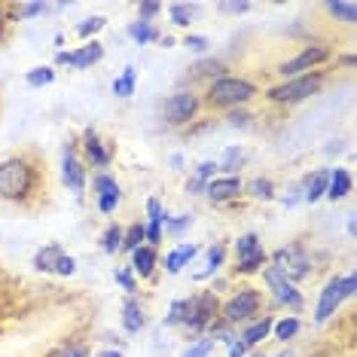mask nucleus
<instances>
[{"label":"nucleus","instance_id":"nucleus-23","mask_svg":"<svg viewBox=\"0 0 357 357\" xmlns=\"http://www.w3.org/2000/svg\"><path fill=\"white\" fill-rule=\"evenodd\" d=\"M126 34L135 46H150V43H159L162 40V31L153 25V22H144V19H135L132 25L126 28Z\"/></svg>","mask_w":357,"mask_h":357},{"label":"nucleus","instance_id":"nucleus-3","mask_svg":"<svg viewBox=\"0 0 357 357\" xmlns=\"http://www.w3.org/2000/svg\"><path fill=\"white\" fill-rule=\"evenodd\" d=\"M324 83H327V70H308L303 77L294 79H281L278 86H272L266 92V98L272 104H281V107H294V104H303L314 95H321Z\"/></svg>","mask_w":357,"mask_h":357},{"label":"nucleus","instance_id":"nucleus-21","mask_svg":"<svg viewBox=\"0 0 357 357\" xmlns=\"http://www.w3.org/2000/svg\"><path fill=\"white\" fill-rule=\"evenodd\" d=\"M220 77H226L223 59L205 55V59H199L196 64H190V79H208V83H214V79H220Z\"/></svg>","mask_w":357,"mask_h":357},{"label":"nucleus","instance_id":"nucleus-31","mask_svg":"<svg viewBox=\"0 0 357 357\" xmlns=\"http://www.w3.org/2000/svg\"><path fill=\"white\" fill-rule=\"evenodd\" d=\"M266 266H269V254H266V248H263V250H257V254L238 259V263L232 266V275H257V272H263Z\"/></svg>","mask_w":357,"mask_h":357},{"label":"nucleus","instance_id":"nucleus-45","mask_svg":"<svg viewBox=\"0 0 357 357\" xmlns=\"http://www.w3.org/2000/svg\"><path fill=\"white\" fill-rule=\"evenodd\" d=\"M250 113L245 110V107H235V110H226V126L229 128H241V132H245V128H250L254 123H250Z\"/></svg>","mask_w":357,"mask_h":357},{"label":"nucleus","instance_id":"nucleus-16","mask_svg":"<svg viewBox=\"0 0 357 357\" xmlns=\"http://www.w3.org/2000/svg\"><path fill=\"white\" fill-rule=\"evenodd\" d=\"M327 181H330V168H314V172H308L303 177L299 196H303L305 205H314V202H321L327 196Z\"/></svg>","mask_w":357,"mask_h":357},{"label":"nucleus","instance_id":"nucleus-17","mask_svg":"<svg viewBox=\"0 0 357 357\" xmlns=\"http://www.w3.org/2000/svg\"><path fill=\"white\" fill-rule=\"evenodd\" d=\"M199 245H192V241H181V245H174L172 250L165 254V263H162V269H165L168 275H181L186 266L192 263V259L199 257Z\"/></svg>","mask_w":357,"mask_h":357},{"label":"nucleus","instance_id":"nucleus-14","mask_svg":"<svg viewBox=\"0 0 357 357\" xmlns=\"http://www.w3.org/2000/svg\"><path fill=\"white\" fill-rule=\"evenodd\" d=\"M238 196H245V181H241V177L217 174L214 181H208V186H205V199L211 205H229V202H235Z\"/></svg>","mask_w":357,"mask_h":357},{"label":"nucleus","instance_id":"nucleus-42","mask_svg":"<svg viewBox=\"0 0 357 357\" xmlns=\"http://www.w3.org/2000/svg\"><path fill=\"white\" fill-rule=\"evenodd\" d=\"M183 318H186V299H174L168 305V314L162 318V327H183Z\"/></svg>","mask_w":357,"mask_h":357},{"label":"nucleus","instance_id":"nucleus-50","mask_svg":"<svg viewBox=\"0 0 357 357\" xmlns=\"http://www.w3.org/2000/svg\"><path fill=\"white\" fill-rule=\"evenodd\" d=\"M119 202H123V192H110V196H98V199H95V205H98L101 214H113V211L119 208Z\"/></svg>","mask_w":357,"mask_h":357},{"label":"nucleus","instance_id":"nucleus-54","mask_svg":"<svg viewBox=\"0 0 357 357\" xmlns=\"http://www.w3.org/2000/svg\"><path fill=\"white\" fill-rule=\"evenodd\" d=\"M205 181H199V177H190V181H186V186H183V190L186 192H190V196H205Z\"/></svg>","mask_w":357,"mask_h":357},{"label":"nucleus","instance_id":"nucleus-37","mask_svg":"<svg viewBox=\"0 0 357 357\" xmlns=\"http://www.w3.org/2000/svg\"><path fill=\"white\" fill-rule=\"evenodd\" d=\"M92 192H95V199H98V196H110V192H123V186H119V181L113 174L98 172L92 177Z\"/></svg>","mask_w":357,"mask_h":357},{"label":"nucleus","instance_id":"nucleus-33","mask_svg":"<svg viewBox=\"0 0 357 357\" xmlns=\"http://www.w3.org/2000/svg\"><path fill=\"white\" fill-rule=\"evenodd\" d=\"M141 245H147V241H144V223L135 220L123 229V248H119V254H132V250H137Z\"/></svg>","mask_w":357,"mask_h":357},{"label":"nucleus","instance_id":"nucleus-38","mask_svg":"<svg viewBox=\"0 0 357 357\" xmlns=\"http://www.w3.org/2000/svg\"><path fill=\"white\" fill-rule=\"evenodd\" d=\"M205 336H211L214 339V342H223V345H229L235 336H238V330L232 327V324H226L223 318H217L214 324H211V327L205 330Z\"/></svg>","mask_w":357,"mask_h":357},{"label":"nucleus","instance_id":"nucleus-26","mask_svg":"<svg viewBox=\"0 0 357 357\" xmlns=\"http://www.w3.org/2000/svg\"><path fill=\"white\" fill-rule=\"evenodd\" d=\"M245 159H248L245 147H226L223 159H217V168H220L223 177H238V168L245 165Z\"/></svg>","mask_w":357,"mask_h":357},{"label":"nucleus","instance_id":"nucleus-30","mask_svg":"<svg viewBox=\"0 0 357 357\" xmlns=\"http://www.w3.org/2000/svg\"><path fill=\"white\" fill-rule=\"evenodd\" d=\"M135 86H137V70L132 68V64L123 68V74L113 77V83H110V89H113V95H116V98H132Z\"/></svg>","mask_w":357,"mask_h":357},{"label":"nucleus","instance_id":"nucleus-48","mask_svg":"<svg viewBox=\"0 0 357 357\" xmlns=\"http://www.w3.org/2000/svg\"><path fill=\"white\" fill-rule=\"evenodd\" d=\"M52 275H59V278H70V275H77V259L70 257V254H61L59 263H55V272Z\"/></svg>","mask_w":357,"mask_h":357},{"label":"nucleus","instance_id":"nucleus-20","mask_svg":"<svg viewBox=\"0 0 357 357\" xmlns=\"http://www.w3.org/2000/svg\"><path fill=\"white\" fill-rule=\"evenodd\" d=\"M351 186H354V177L348 168H330V181H327V196L324 199H330V202H342L348 192H351Z\"/></svg>","mask_w":357,"mask_h":357},{"label":"nucleus","instance_id":"nucleus-43","mask_svg":"<svg viewBox=\"0 0 357 357\" xmlns=\"http://www.w3.org/2000/svg\"><path fill=\"white\" fill-rule=\"evenodd\" d=\"M181 46H186L190 52H196V55H202V59H205L208 50H211V40H208L205 34H186V37L181 40Z\"/></svg>","mask_w":357,"mask_h":357},{"label":"nucleus","instance_id":"nucleus-6","mask_svg":"<svg viewBox=\"0 0 357 357\" xmlns=\"http://www.w3.org/2000/svg\"><path fill=\"white\" fill-rule=\"evenodd\" d=\"M259 314H263V290L257 287H238L226 303H220V318L232 327H245Z\"/></svg>","mask_w":357,"mask_h":357},{"label":"nucleus","instance_id":"nucleus-57","mask_svg":"<svg viewBox=\"0 0 357 357\" xmlns=\"http://www.w3.org/2000/svg\"><path fill=\"white\" fill-rule=\"evenodd\" d=\"M336 64H342V68H348V70H351V68H354V52L342 55V59H336Z\"/></svg>","mask_w":357,"mask_h":357},{"label":"nucleus","instance_id":"nucleus-34","mask_svg":"<svg viewBox=\"0 0 357 357\" xmlns=\"http://www.w3.org/2000/svg\"><path fill=\"white\" fill-rule=\"evenodd\" d=\"M104 28H107V19H104V15H89V19H83L77 25V37L83 40V43H89V40H95Z\"/></svg>","mask_w":357,"mask_h":357},{"label":"nucleus","instance_id":"nucleus-19","mask_svg":"<svg viewBox=\"0 0 357 357\" xmlns=\"http://www.w3.org/2000/svg\"><path fill=\"white\" fill-rule=\"evenodd\" d=\"M144 327H147V312H144V305L135 296H128L123 303V330L128 336H137Z\"/></svg>","mask_w":357,"mask_h":357},{"label":"nucleus","instance_id":"nucleus-58","mask_svg":"<svg viewBox=\"0 0 357 357\" xmlns=\"http://www.w3.org/2000/svg\"><path fill=\"white\" fill-rule=\"evenodd\" d=\"M95 357H123V351H119V348H104V351H98Z\"/></svg>","mask_w":357,"mask_h":357},{"label":"nucleus","instance_id":"nucleus-51","mask_svg":"<svg viewBox=\"0 0 357 357\" xmlns=\"http://www.w3.org/2000/svg\"><path fill=\"white\" fill-rule=\"evenodd\" d=\"M217 10L226 15H245V13H250V3L248 0H232V3H217Z\"/></svg>","mask_w":357,"mask_h":357},{"label":"nucleus","instance_id":"nucleus-15","mask_svg":"<svg viewBox=\"0 0 357 357\" xmlns=\"http://www.w3.org/2000/svg\"><path fill=\"white\" fill-rule=\"evenodd\" d=\"M272 324H275V314H259L257 321H250V324H245V327H238V339L245 342L250 351H254L257 345H263L266 339L272 336Z\"/></svg>","mask_w":357,"mask_h":357},{"label":"nucleus","instance_id":"nucleus-41","mask_svg":"<svg viewBox=\"0 0 357 357\" xmlns=\"http://www.w3.org/2000/svg\"><path fill=\"white\" fill-rule=\"evenodd\" d=\"M192 220H196V217H192V214H177V217H168V220H165V235H172V238H181V235H183V232L192 226Z\"/></svg>","mask_w":357,"mask_h":357},{"label":"nucleus","instance_id":"nucleus-9","mask_svg":"<svg viewBox=\"0 0 357 357\" xmlns=\"http://www.w3.org/2000/svg\"><path fill=\"white\" fill-rule=\"evenodd\" d=\"M61 181L77 199L86 196L89 174H86V162H83V156H79V141L77 137H68L64 147H61Z\"/></svg>","mask_w":357,"mask_h":357},{"label":"nucleus","instance_id":"nucleus-44","mask_svg":"<svg viewBox=\"0 0 357 357\" xmlns=\"http://www.w3.org/2000/svg\"><path fill=\"white\" fill-rule=\"evenodd\" d=\"M113 278H116V284L126 290L128 296H135V294H137V278H135V272L128 269V266H119V269L113 272Z\"/></svg>","mask_w":357,"mask_h":357},{"label":"nucleus","instance_id":"nucleus-25","mask_svg":"<svg viewBox=\"0 0 357 357\" xmlns=\"http://www.w3.org/2000/svg\"><path fill=\"white\" fill-rule=\"evenodd\" d=\"M299 330H303V321H299L296 314H284V318H275V324H272V339L287 345L290 339L299 336Z\"/></svg>","mask_w":357,"mask_h":357},{"label":"nucleus","instance_id":"nucleus-47","mask_svg":"<svg viewBox=\"0 0 357 357\" xmlns=\"http://www.w3.org/2000/svg\"><path fill=\"white\" fill-rule=\"evenodd\" d=\"M147 220H156L162 226H165V220H168V211H165V205H162L156 196L147 199Z\"/></svg>","mask_w":357,"mask_h":357},{"label":"nucleus","instance_id":"nucleus-22","mask_svg":"<svg viewBox=\"0 0 357 357\" xmlns=\"http://www.w3.org/2000/svg\"><path fill=\"white\" fill-rule=\"evenodd\" d=\"M223 266H226V245H223V241H214V245H211V248L205 250V269L196 272L192 278H196V281L214 278V275L220 272Z\"/></svg>","mask_w":357,"mask_h":357},{"label":"nucleus","instance_id":"nucleus-46","mask_svg":"<svg viewBox=\"0 0 357 357\" xmlns=\"http://www.w3.org/2000/svg\"><path fill=\"white\" fill-rule=\"evenodd\" d=\"M220 174V168H217V159H205L196 165V172H192V177H199V181H214V177Z\"/></svg>","mask_w":357,"mask_h":357},{"label":"nucleus","instance_id":"nucleus-59","mask_svg":"<svg viewBox=\"0 0 357 357\" xmlns=\"http://www.w3.org/2000/svg\"><path fill=\"white\" fill-rule=\"evenodd\" d=\"M248 357H269V354H263V351H250Z\"/></svg>","mask_w":357,"mask_h":357},{"label":"nucleus","instance_id":"nucleus-1","mask_svg":"<svg viewBox=\"0 0 357 357\" xmlns=\"http://www.w3.org/2000/svg\"><path fill=\"white\" fill-rule=\"evenodd\" d=\"M46 186V165L34 153H15L0 162V202L34 208Z\"/></svg>","mask_w":357,"mask_h":357},{"label":"nucleus","instance_id":"nucleus-39","mask_svg":"<svg viewBox=\"0 0 357 357\" xmlns=\"http://www.w3.org/2000/svg\"><path fill=\"white\" fill-rule=\"evenodd\" d=\"M214 348H217V342L211 336H199V339H192V342L183 348L181 357H211L214 354Z\"/></svg>","mask_w":357,"mask_h":357},{"label":"nucleus","instance_id":"nucleus-10","mask_svg":"<svg viewBox=\"0 0 357 357\" xmlns=\"http://www.w3.org/2000/svg\"><path fill=\"white\" fill-rule=\"evenodd\" d=\"M263 284L269 287V294H272V299H275V305H278V308H287V312H294V314L305 308L303 290H299L290 278H284L275 266H266V269H263Z\"/></svg>","mask_w":357,"mask_h":357},{"label":"nucleus","instance_id":"nucleus-36","mask_svg":"<svg viewBox=\"0 0 357 357\" xmlns=\"http://www.w3.org/2000/svg\"><path fill=\"white\" fill-rule=\"evenodd\" d=\"M25 83L31 89H43V86H52L55 83V68L52 64H40V68H31L25 74Z\"/></svg>","mask_w":357,"mask_h":357},{"label":"nucleus","instance_id":"nucleus-12","mask_svg":"<svg viewBox=\"0 0 357 357\" xmlns=\"http://www.w3.org/2000/svg\"><path fill=\"white\" fill-rule=\"evenodd\" d=\"M79 153H83L86 165L104 172V168H110L113 156H116V147H113V141H104L95 128H86L83 137H79Z\"/></svg>","mask_w":357,"mask_h":357},{"label":"nucleus","instance_id":"nucleus-55","mask_svg":"<svg viewBox=\"0 0 357 357\" xmlns=\"http://www.w3.org/2000/svg\"><path fill=\"white\" fill-rule=\"evenodd\" d=\"M6 28H10V13H6V3H0V40L6 37Z\"/></svg>","mask_w":357,"mask_h":357},{"label":"nucleus","instance_id":"nucleus-4","mask_svg":"<svg viewBox=\"0 0 357 357\" xmlns=\"http://www.w3.org/2000/svg\"><path fill=\"white\" fill-rule=\"evenodd\" d=\"M220 318V296L214 290H199L186 299V318H183V330L192 339L205 336V330Z\"/></svg>","mask_w":357,"mask_h":357},{"label":"nucleus","instance_id":"nucleus-24","mask_svg":"<svg viewBox=\"0 0 357 357\" xmlns=\"http://www.w3.org/2000/svg\"><path fill=\"white\" fill-rule=\"evenodd\" d=\"M245 196H250L254 202H275L278 199V186H275L272 177H254V181L245 183Z\"/></svg>","mask_w":357,"mask_h":357},{"label":"nucleus","instance_id":"nucleus-8","mask_svg":"<svg viewBox=\"0 0 357 357\" xmlns=\"http://www.w3.org/2000/svg\"><path fill=\"white\" fill-rule=\"evenodd\" d=\"M330 59H333V50L327 43H308V46H303V50L294 55V59H287V61L278 64V74L284 79H294V77L308 74V70H321Z\"/></svg>","mask_w":357,"mask_h":357},{"label":"nucleus","instance_id":"nucleus-18","mask_svg":"<svg viewBox=\"0 0 357 357\" xmlns=\"http://www.w3.org/2000/svg\"><path fill=\"white\" fill-rule=\"evenodd\" d=\"M156 266H159V250L156 248L141 245L137 250H132V263H128V269L135 272V278L150 281L153 275H156Z\"/></svg>","mask_w":357,"mask_h":357},{"label":"nucleus","instance_id":"nucleus-52","mask_svg":"<svg viewBox=\"0 0 357 357\" xmlns=\"http://www.w3.org/2000/svg\"><path fill=\"white\" fill-rule=\"evenodd\" d=\"M278 199H281L284 208H296L299 202H303V196H299V183H294V186H290V190L284 192V196H278Z\"/></svg>","mask_w":357,"mask_h":357},{"label":"nucleus","instance_id":"nucleus-27","mask_svg":"<svg viewBox=\"0 0 357 357\" xmlns=\"http://www.w3.org/2000/svg\"><path fill=\"white\" fill-rule=\"evenodd\" d=\"M199 13H202L199 3H168V19H172L174 28H190Z\"/></svg>","mask_w":357,"mask_h":357},{"label":"nucleus","instance_id":"nucleus-28","mask_svg":"<svg viewBox=\"0 0 357 357\" xmlns=\"http://www.w3.org/2000/svg\"><path fill=\"white\" fill-rule=\"evenodd\" d=\"M257 250H263V238H259L257 232H241L238 238L232 241L235 263H238V259H245V257H250V254H257Z\"/></svg>","mask_w":357,"mask_h":357},{"label":"nucleus","instance_id":"nucleus-53","mask_svg":"<svg viewBox=\"0 0 357 357\" xmlns=\"http://www.w3.org/2000/svg\"><path fill=\"white\" fill-rule=\"evenodd\" d=\"M226 348H229V357H248V354H250V348H248L245 342H241L238 336H235V339H232V342L226 345Z\"/></svg>","mask_w":357,"mask_h":357},{"label":"nucleus","instance_id":"nucleus-5","mask_svg":"<svg viewBox=\"0 0 357 357\" xmlns=\"http://www.w3.org/2000/svg\"><path fill=\"white\" fill-rule=\"evenodd\" d=\"M357 290V281H354V272H345V275H333V278L324 284L321 296H318V305H314V324H327L330 318H336V312L342 308L345 299H351Z\"/></svg>","mask_w":357,"mask_h":357},{"label":"nucleus","instance_id":"nucleus-32","mask_svg":"<svg viewBox=\"0 0 357 357\" xmlns=\"http://www.w3.org/2000/svg\"><path fill=\"white\" fill-rule=\"evenodd\" d=\"M324 10H327L333 19L342 22V25H354V22H357V3H354V0H336V3H324Z\"/></svg>","mask_w":357,"mask_h":357},{"label":"nucleus","instance_id":"nucleus-11","mask_svg":"<svg viewBox=\"0 0 357 357\" xmlns=\"http://www.w3.org/2000/svg\"><path fill=\"white\" fill-rule=\"evenodd\" d=\"M269 266H275L284 278L290 281H305L312 275V257L305 254L303 245H287V248H278L275 254H269Z\"/></svg>","mask_w":357,"mask_h":357},{"label":"nucleus","instance_id":"nucleus-60","mask_svg":"<svg viewBox=\"0 0 357 357\" xmlns=\"http://www.w3.org/2000/svg\"><path fill=\"white\" fill-rule=\"evenodd\" d=\"M275 357H294V354H290V351H281V354H275Z\"/></svg>","mask_w":357,"mask_h":357},{"label":"nucleus","instance_id":"nucleus-40","mask_svg":"<svg viewBox=\"0 0 357 357\" xmlns=\"http://www.w3.org/2000/svg\"><path fill=\"white\" fill-rule=\"evenodd\" d=\"M46 357H92V348H89L86 342H61V345H55Z\"/></svg>","mask_w":357,"mask_h":357},{"label":"nucleus","instance_id":"nucleus-7","mask_svg":"<svg viewBox=\"0 0 357 357\" xmlns=\"http://www.w3.org/2000/svg\"><path fill=\"white\" fill-rule=\"evenodd\" d=\"M202 110V98L192 89H177L174 95H168L162 101V119H165L172 128H183V126H192L196 123Z\"/></svg>","mask_w":357,"mask_h":357},{"label":"nucleus","instance_id":"nucleus-13","mask_svg":"<svg viewBox=\"0 0 357 357\" xmlns=\"http://www.w3.org/2000/svg\"><path fill=\"white\" fill-rule=\"evenodd\" d=\"M101 59H104V43L101 40H89V43L77 46V50H61L55 55V64H59V68L68 64V68H74V70H89Z\"/></svg>","mask_w":357,"mask_h":357},{"label":"nucleus","instance_id":"nucleus-29","mask_svg":"<svg viewBox=\"0 0 357 357\" xmlns=\"http://www.w3.org/2000/svg\"><path fill=\"white\" fill-rule=\"evenodd\" d=\"M61 254H64L61 245H46V248H40L37 254H34V269L52 275V272H55V263H59Z\"/></svg>","mask_w":357,"mask_h":357},{"label":"nucleus","instance_id":"nucleus-49","mask_svg":"<svg viewBox=\"0 0 357 357\" xmlns=\"http://www.w3.org/2000/svg\"><path fill=\"white\" fill-rule=\"evenodd\" d=\"M162 10H165V6H162L159 0H144V3L137 6V19H144V22H153V19H156V15H159Z\"/></svg>","mask_w":357,"mask_h":357},{"label":"nucleus","instance_id":"nucleus-35","mask_svg":"<svg viewBox=\"0 0 357 357\" xmlns=\"http://www.w3.org/2000/svg\"><path fill=\"white\" fill-rule=\"evenodd\" d=\"M119 248H123V226L119 223H110L107 229L101 232V250L107 257H113V254H119Z\"/></svg>","mask_w":357,"mask_h":357},{"label":"nucleus","instance_id":"nucleus-56","mask_svg":"<svg viewBox=\"0 0 357 357\" xmlns=\"http://www.w3.org/2000/svg\"><path fill=\"white\" fill-rule=\"evenodd\" d=\"M168 165H172L174 172H183V156L181 153H172V156H168Z\"/></svg>","mask_w":357,"mask_h":357},{"label":"nucleus","instance_id":"nucleus-2","mask_svg":"<svg viewBox=\"0 0 357 357\" xmlns=\"http://www.w3.org/2000/svg\"><path fill=\"white\" fill-rule=\"evenodd\" d=\"M257 95H259L257 83H250V79H245V77L226 74L220 79H214V83H208L202 104L211 107V110H235V107H248Z\"/></svg>","mask_w":357,"mask_h":357}]
</instances>
